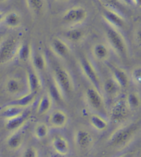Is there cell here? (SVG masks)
Wrapping results in <instances>:
<instances>
[{
	"instance_id": "cell-1",
	"label": "cell",
	"mask_w": 141,
	"mask_h": 157,
	"mask_svg": "<svg viewBox=\"0 0 141 157\" xmlns=\"http://www.w3.org/2000/svg\"><path fill=\"white\" fill-rule=\"evenodd\" d=\"M140 130L139 119L126 123L116 129L110 134L108 139V144L116 149L125 147L136 138Z\"/></svg>"
},
{
	"instance_id": "cell-2",
	"label": "cell",
	"mask_w": 141,
	"mask_h": 157,
	"mask_svg": "<svg viewBox=\"0 0 141 157\" xmlns=\"http://www.w3.org/2000/svg\"><path fill=\"white\" fill-rule=\"evenodd\" d=\"M105 37L109 48L121 58H127L129 55V48L125 37L119 30L108 26L105 30Z\"/></svg>"
},
{
	"instance_id": "cell-3",
	"label": "cell",
	"mask_w": 141,
	"mask_h": 157,
	"mask_svg": "<svg viewBox=\"0 0 141 157\" xmlns=\"http://www.w3.org/2000/svg\"><path fill=\"white\" fill-rule=\"evenodd\" d=\"M53 83L57 86L64 99L74 90V83L69 71L63 66H56L53 71Z\"/></svg>"
},
{
	"instance_id": "cell-4",
	"label": "cell",
	"mask_w": 141,
	"mask_h": 157,
	"mask_svg": "<svg viewBox=\"0 0 141 157\" xmlns=\"http://www.w3.org/2000/svg\"><path fill=\"white\" fill-rule=\"evenodd\" d=\"M85 99L87 105L94 112V113L101 114L104 117L107 116L108 110L105 99L103 94L97 89L92 86L87 88L85 93Z\"/></svg>"
},
{
	"instance_id": "cell-5",
	"label": "cell",
	"mask_w": 141,
	"mask_h": 157,
	"mask_svg": "<svg viewBox=\"0 0 141 157\" xmlns=\"http://www.w3.org/2000/svg\"><path fill=\"white\" fill-rule=\"evenodd\" d=\"M21 42L13 36L5 37L0 41V65L10 62L15 59Z\"/></svg>"
},
{
	"instance_id": "cell-6",
	"label": "cell",
	"mask_w": 141,
	"mask_h": 157,
	"mask_svg": "<svg viewBox=\"0 0 141 157\" xmlns=\"http://www.w3.org/2000/svg\"><path fill=\"white\" fill-rule=\"evenodd\" d=\"M81 71L92 86L103 94V80L94 64L88 58H82L79 61Z\"/></svg>"
},
{
	"instance_id": "cell-7",
	"label": "cell",
	"mask_w": 141,
	"mask_h": 157,
	"mask_svg": "<svg viewBox=\"0 0 141 157\" xmlns=\"http://www.w3.org/2000/svg\"><path fill=\"white\" fill-rule=\"evenodd\" d=\"M88 17L86 8L82 6H74L67 9L62 15V21L64 24L70 26L81 24Z\"/></svg>"
},
{
	"instance_id": "cell-8",
	"label": "cell",
	"mask_w": 141,
	"mask_h": 157,
	"mask_svg": "<svg viewBox=\"0 0 141 157\" xmlns=\"http://www.w3.org/2000/svg\"><path fill=\"white\" fill-rule=\"evenodd\" d=\"M5 91L10 96L19 97L28 92L26 81L19 77H10L6 81Z\"/></svg>"
},
{
	"instance_id": "cell-9",
	"label": "cell",
	"mask_w": 141,
	"mask_h": 157,
	"mask_svg": "<svg viewBox=\"0 0 141 157\" xmlns=\"http://www.w3.org/2000/svg\"><path fill=\"white\" fill-rule=\"evenodd\" d=\"M69 121V117L66 112L61 109H55L50 111L48 122L50 127L54 129L64 128Z\"/></svg>"
},
{
	"instance_id": "cell-10",
	"label": "cell",
	"mask_w": 141,
	"mask_h": 157,
	"mask_svg": "<svg viewBox=\"0 0 141 157\" xmlns=\"http://www.w3.org/2000/svg\"><path fill=\"white\" fill-rule=\"evenodd\" d=\"M103 17L108 24V26L118 30L122 29L126 26V20L124 15L109 8L103 11Z\"/></svg>"
},
{
	"instance_id": "cell-11",
	"label": "cell",
	"mask_w": 141,
	"mask_h": 157,
	"mask_svg": "<svg viewBox=\"0 0 141 157\" xmlns=\"http://www.w3.org/2000/svg\"><path fill=\"white\" fill-rule=\"evenodd\" d=\"M74 141L76 145L80 150H87L92 146L94 142L92 134L88 130L80 128L75 132Z\"/></svg>"
},
{
	"instance_id": "cell-12",
	"label": "cell",
	"mask_w": 141,
	"mask_h": 157,
	"mask_svg": "<svg viewBox=\"0 0 141 157\" xmlns=\"http://www.w3.org/2000/svg\"><path fill=\"white\" fill-rule=\"evenodd\" d=\"M50 144L55 152L59 155L66 156L70 151V145L68 140L62 134H55L52 137Z\"/></svg>"
},
{
	"instance_id": "cell-13",
	"label": "cell",
	"mask_w": 141,
	"mask_h": 157,
	"mask_svg": "<svg viewBox=\"0 0 141 157\" xmlns=\"http://www.w3.org/2000/svg\"><path fill=\"white\" fill-rule=\"evenodd\" d=\"M30 119V113L27 110L19 115L5 120V128L7 130L13 132L23 129Z\"/></svg>"
},
{
	"instance_id": "cell-14",
	"label": "cell",
	"mask_w": 141,
	"mask_h": 157,
	"mask_svg": "<svg viewBox=\"0 0 141 157\" xmlns=\"http://www.w3.org/2000/svg\"><path fill=\"white\" fill-rule=\"evenodd\" d=\"M110 72L112 78L119 88L125 89L130 84V77L125 70L116 66H111Z\"/></svg>"
},
{
	"instance_id": "cell-15",
	"label": "cell",
	"mask_w": 141,
	"mask_h": 157,
	"mask_svg": "<svg viewBox=\"0 0 141 157\" xmlns=\"http://www.w3.org/2000/svg\"><path fill=\"white\" fill-rule=\"evenodd\" d=\"M26 81L28 92L39 93L43 87V83L39 73L32 68L27 70Z\"/></svg>"
},
{
	"instance_id": "cell-16",
	"label": "cell",
	"mask_w": 141,
	"mask_h": 157,
	"mask_svg": "<svg viewBox=\"0 0 141 157\" xmlns=\"http://www.w3.org/2000/svg\"><path fill=\"white\" fill-rule=\"evenodd\" d=\"M50 48L58 58L65 59L70 54V48L67 42L63 39L56 37L50 43Z\"/></svg>"
},
{
	"instance_id": "cell-17",
	"label": "cell",
	"mask_w": 141,
	"mask_h": 157,
	"mask_svg": "<svg viewBox=\"0 0 141 157\" xmlns=\"http://www.w3.org/2000/svg\"><path fill=\"white\" fill-rule=\"evenodd\" d=\"M25 140V133L22 129L11 132L9 136L6 140V144L8 150L17 151L19 150L23 145Z\"/></svg>"
},
{
	"instance_id": "cell-18",
	"label": "cell",
	"mask_w": 141,
	"mask_h": 157,
	"mask_svg": "<svg viewBox=\"0 0 141 157\" xmlns=\"http://www.w3.org/2000/svg\"><path fill=\"white\" fill-rule=\"evenodd\" d=\"M37 93L28 92L26 94L21 95V96L19 97L15 98V99L11 101L10 102L8 103V104L16 105L22 108L28 109L35 103L36 100V98H37Z\"/></svg>"
},
{
	"instance_id": "cell-19",
	"label": "cell",
	"mask_w": 141,
	"mask_h": 157,
	"mask_svg": "<svg viewBox=\"0 0 141 157\" xmlns=\"http://www.w3.org/2000/svg\"><path fill=\"white\" fill-rule=\"evenodd\" d=\"M32 68L39 73L45 72L48 68V61L46 56L41 52H32L30 58Z\"/></svg>"
},
{
	"instance_id": "cell-20",
	"label": "cell",
	"mask_w": 141,
	"mask_h": 157,
	"mask_svg": "<svg viewBox=\"0 0 141 157\" xmlns=\"http://www.w3.org/2000/svg\"><path fill=\"white\" fill-rule=\"evenodd\" d=\"M53 103H54V101L50 97L48 92L43 94L38 101L36 110V113L41 116L50 113L53 107Z\"/></svg>"
},
{
	"instance_id": "cell-21",
	"label": "cell",
	"mask_w": 141,
	"mask_h": 157,
	"mask_svg": "<svg viewBox=\"0 0 141 157\" xmlns=\"http://www.w3.org/2000/svg\"><path fill=\"white\" fill-rule=\"evenodd\" d=\"M90 125L98 132H105L109 127V121L106 117L97 113H93L89 118Z\"/></svg>"
},
{
	"instance_id": "cell-22",
	"label": "cell",
	"mask_w": 141,
	"mask_h": 157,
	"mask_svg": "<svg viewBox=\"0 0 141 157\" xmlns=\"http://www.w3.org/2000/svg\"><path fill=\"white\" fill-rule=\"evenodd\" d=\"M129 110L125 100H118L112 108L111 115L112 119L117 121H120L127 117Z\"/></svg>"
},
{
	"instance_id": "cell-23",
	"label": "cell",
	"mask_w": 141,
	"mask_h": 157,
	"mask_svg": "<svg viewBox=\"0 0 141 157\" xmlns=\"http://www.w3.org/2000/svg\"><path fill=\"white\" fill-rule=\"evenodd\" d=\"M92 55L97 60L105 61L109 57L110 48L105 44L97 43L92 48Z\"/></svg>"
},
{
	"instance_id": "cell-24",
	"label": "cell",
	"mask_w": 141,
	"mask_h": 157,
	"mask_svg": "<svg viewBox=\"0 0 141 157\" xmlns=\"http://www.w3.org/2000/svg\"><path fill=\"white\" fill-rule=\"evenodd\" d=\"M32 48L31 44L28 41L21 42L19 44L17 52L16 57L22 63H26L30 61L31 56L32 54Z\"/></svg>"
},
{
	"instance_id": "cell-25",
	"label": "cell",
	"mask_w": 141,
	"mask_h": 157,
	"mask_svg": "<svg viewBox=\"0 0 141 157\" xmlns=\"http://www.w3.org/2000/svg\"><path fill=\"white\" fill-rule=\"evenodd\" d=\"M86 37V32L82 29L72 28L65 33L64 37L67 41L73 44H77L82 41Z\"/></svg>"
},
{
	"instance_id": "cell-26",
	"label": "cell",
	"mask_w": 141,
	"mask_h": 157,
	"mask_svg": "<svg viewBox=\"0 0 141 157\" xmlns=\"http://www.w3.org/2000/svg\"><path fill=\"white\" fill-rule=\"evenodd\" d=\"M2 23L10 29L18 28L21 23V16L16 11H11L4 15Z\"/></svg>"
},
{
	"instance_id": "cell-27",
	"label": "cell",
	"mask_w": 141,
	"mask_h": 157,
	"mask_svg": "<svg viewBox=\"0 0 141 157\" xmlns=\"http://www.w3.org/2000/svg\"><path fill=\"white\" fill-rule=\"evenodd\" d=\"M50 134L49 125L44 122L36 123L33 128L32 134L36 140L42 141L46 139Z\"/></svg>"
},
{
	"instance_id": "cell-28",
	"label": "cell",
	"mask_w": 141,
	"mask_h": 157,
	"mask_svg": "<svg viewBox=\"0 0 141 157\" xmlns=\"http://www.w3.org/2000/svg\"><path fill=\"white\" fill-rule=\"evenodd\" d=\"M26 110L27 109L18 107V106L7 104L2 109L0 114L6 120L19 115L21 113H24Z\"/></svg>"
},
{
	"instance_id": "cell-29",
	"label": "cell",
	"mask_w": 141,
	"mask_h": 157,
	"mask_svg": "<svg viewBox=\"0 0 141 157\" xmlns=\"http://www.w3.org/2000/svg\"><path fill=\"white\" fill-rule=\"evenodd\" d=\"M126 105L130 111H136L140 107L141 100L140 94L137 92H131L125 99Z\"/></svg>"
},
{
	"instance_id": "cell-30",
	"label": "cell",
	"mask_w": 141,
	"mask_h": 157,
	"mask_svg": "<svg viewBox=\"0 0 141 157\" xmlns=\"http://www.w3.org/2000/svg\"><path fill=\"white\" fill-rule=\"evenodd\" d=\"M27 6L32 13L41 15L46 6V0H26Z\"/></svg>"
},
{
	"instance_id": "cell-31",
	"label": "cell",
	"mask_w": 141,
	"mask_h": 157,
	"mask_svg": "<svg viewBox=\"0 0 141 157\" xmlns=\"http://www.w3.org/2000/svg\"><path fill=\"white\" fill-rule=\"evenodd\" d=\"M118 86L112 78L103 81V94L105 93L108 97H114L118 90Z\"/></svg>"
},
{
	"instance_id": "cell-32",
	"label": "cell",
	"mask_w": 141,
	"mask_h": 157,
	"mask_svg": "<svg viewBox=\"0 0 141 157\" xmlns=\"http://www.w3.org/2000/svg\"><path fill=\"white\" fill-rule=\"evenodd\" d=\"M104 4L107 5L108 8L114 10L116 12L120 13L123 15V3L120 0H101Z\"/></svg>"
},
{
	"instance_id": "cell-33",
	"label": "cell",
	"mask_w": 141,
	"mask_h": 157,
	"mask_svg": "<svg viewBox=\"0 0 141 157\" xmlns=\"http://www.w3.org/2000/svg\"><path fill=\"white\" fill-rule=\"evenodd\" d=\"M130 80L133 82L135 85L139 86L141 83V68L140 66L133 69L131 71Z\"/></svg>"
},
{
	"instance_id": "cell-34",
	"label": "cell",
	"mask_w": 141,
	"mask_h": 157,
	"mask_svg": "<svg viewBox=\"0 0 141 157\" xmlns=\"http://www.w3.org/2000/svg\"><path fill=\"white\" fill-rule=\"evenodd\" d=\"M21 157H39V152L35 147L28 146L24 150Z\"/></svg>"
},
{
	"instance_id": "cell-35",
	"label": "cell",
	"mask_w": 141,
	"mask_h": 157,
	"mask_svg": "<svg viewBox=\"0 0 141 157\" xmlns=\"http://www.w3.org/2000/svg\"><path fill=\"white\" fill-rule=\"evenodd\" d=\"M120 1L122 3H124V4L127 5H134L132 0H120Z\"/></svg>"
},
{
	"instance_id": "cell-36",
	"label": "cell",
	"mask_w": 141,
	"mask_h": 157,
	"mask_svg": "<svg viewBox=\"0 0 141 157\" xmlns=\"http://www.w3.org/2000/svg\"><path fill=\"white\" fill-rule=\"evenodd\" d=\"M117 157H135V155L132 153H129V154H125V155H121V156H117Z\"/></svg>"
},
{
	"instance_id": "cell-37",
	"label": "cell",
	"mask_w": 141,
	"mask_h": 157,
	"mask_svg": "<svg viewBox=\"0 0 141 157\" xmlns=\"http://www.w3.org/2000/svg\"><path fill=\"white\" fill-rule=\"evenodd\" d=\"M4 15L5 14L2 12V11L0 10V24H2L3 22V20H4Z\"/></svg>"
},
{
	"instance_id": "cell-38",
	"label": "cell",
	"mask_w": 141,
	"mask_h": 157,
	"mask_svg": "<svg viewBox=\"0 0 141 157\" xmlns=\"http://www.w3.org/2000/svg\"><path fill=\"white\" fill-rule=\"evenodd\" d=\"M66 156H63V155H59V154H56L55 152V154H53L52 155H51L50 157H65Z\"/></svg>"
},
{
	"instance_id": "cell-39",
	"label": "cell",
	"mask_w": 141,
	"mask_h": 157,
	"mask_svg": "<svg viewBox=\"0 0 141 157\" xmlns=\"http://www.w3.org/2000/svg\"><path fill=\"white\" fill-rule=\"evenodd\" d=\"M132 2H133L134 5L139 6L140 4V0H132Z\"/></svg>"
},
{
	"instance_id": "cell-40",
	"label": "cell",
	"mask_w": 141,
	"mask_h": 157,
	"mask_svg": "<svg viewBox=\"0 0 141 157\" xmlns=\"http://www.w3.org/2000/svg\"><path fill=\"white\" fill-rule=\"evenodd\" d=\"M58 1L61 2H66L69 1V0H58Z\"/></svg>"
},
{
	"instance_id": "cell-41",
	"label": "cell",
	"mask_w": 141,
	"mask_h": 157,
	"mask_svg": "<svg viewBox=\"0 0 141 157\" xmlns=\"http://www.w3.org/2000/svg\"><path fill=\"white\" fill-rule=\"evenodd\" d=\"M6 1H7V0H0V3H2V2H4Z\"/></svg>"
}]
</instances>
